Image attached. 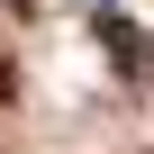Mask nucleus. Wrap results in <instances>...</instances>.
<instances>
[{"instance_id": "nucleus-1", "label": "nucleus", "mask_w": 154, "mask_h": 154, "mask_svg": "<svg viewBox=\"0 0 154 154\" xmlns=\"http://www.w3.org/2000/svg\"><path fill=\"white\" fill-rule=\"evenodd\" d=\"M91 27H100V45H109V63L127 72V82H145V72H154V36H145V27H127L118 9H100Z\"/></svg>"}, {"instance_id": "nucleus-2", "label": "nucleus", "mask_w": 154, "mask_h": 154, "mask_svg": "<svg viewBox=\"0 0 154 154\" xmlns=\"http://www.w3.org/2000/svg\"><path fill=\"white\" fill-rule=\"evenodd\" d=\"M0 100H18V63H0Z\"/></svg>"}]
</instances>
